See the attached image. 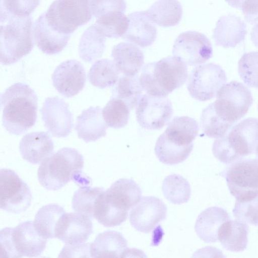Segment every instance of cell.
Returning <instances> with one entry per match:
<instances>
[{"mask_svg":"<svg viewBox=\"0 0 258 258\" xmlns=\"http://www.w3.org/2000/svg\"><path fill=\"white\" fill-rule=\"evenodd\" d=\"M2 121L10 134L19 135L35 123L37 116L38 98L28 85L16 83L1 95Z\"/></svg>","mask_w":258,"mask_h":258,"instance_id":"1","label":"cell"},{"mask_svg":"<svg viewBox=\"0 0 258 258\" xmlns=\"http://www.w3.org/2000/svg\"><path fill=\"white\" fill-rule=\"evenodd\" d=\"M84 166L82 155L76 149L64 147L45 159L37 171L40 184L48 190L60 189L71 180L85 183L81 176Z\"/></svg>","mask_w":258,"mask_h":258,"instance_id":"2","label":"cell"},{"mask_svg":"<svg viewBox=\"0 0 258 258\" xmlns=\"http://www.w3.org/2000/svg\"><path fill=\"white\" fill-rule=\"evenodd\" d=\"M187 77L186 64L179 58L173 56L146 64L142 68L140 80L147 94L165 97L180 87Z\"/></svg>","mask_w":258,"mask_h":258,"instance_id":"3","label":"cell"},{"mask_svg":"<svg viewBox=\"0 0 258 258\" xmlns=\"http://www.w3.org/2000/svg\"><path fill=\"white\" fill-rule=\"evenodd\" d=\"M1 62L9 65L29 54L33 48L32 19L1 15Z\"/></svg>","mask_w":258,"mask_h":258,"instance_id":"4","label":"cell"},{"mask_svg":"<svg viewBox=\"0 0 258 258\" xmlns=\"http://www.w3.org/2000/svg\"><path fill=\"white\" fill-rule=\"evenodd\" d=\"M0 241L1 256L4 257L38 256L44 250L47 242L31 221L1 230Z\"/></svg>","mask_w":258,"mask_h":258,"instance_id":"5","label":"cell"},{"mask_svg":"<svg viewBox=\"0 0 258 258\" xmlns=\"http://www.w3.org/2000/svg\"><path fill=\"white\" fill-rule=\"evenodd\" d=\"M45 13L52 29L62 34L71 35L91 19L90 0H55Z\"/></svg>","mask_w":258,"mask_h":258,"instance_id":"6","label":"cell"},{"mask_svg":"<svg viewBox=\"0 0 258 258\" xmlns=\"http://www.w3.org/2000/svg\"><path fill=\"white\" fill-rule=\"evenodd\" d=\"M216 98L213 103L216 113L232 124L247 113L253 103L249 89L236 81L224 85L217 92Z\"/></svg>","mask_w":258,"mask_h":258,"instance_id":"7","label":"cell"},{"mask_svg":"<svg viewBox=\"0 0 258 258\" xmlns=\"http://www.w3.org/2000/svg\"><path fill=\"white\" fill-rule=\"evenodd\" d=\"M225 174L230 194L236 200L258 195V159H241L232 164Z\"/></svg>","mask_w":258,"mask_h":258,"instance_id":"8","label":"cell"},{"mask_svg":"<svg viewBox=\"0 0 258 258\" xmlns=\"http://www.w3.org/2000/svg\"><path fill=\"white\" fill-rule=\"evenodd\" d=\"M226 81L223 69L218 64L209 63L198 66L192 70L187 88L191 97L205 101L215 97Z\"/></svg>","mask_w":258,"mask_h":258,"instance_id":"9","label":"cell"},{"mask_svg":"<svg viewBox=\"0 0 258 258\" xmlns=\"http://www.w3.org/2000/svg\"><path fill=\"white\" fill-rule=\"evenodd\" d=\"M32 195L28 185L13 170L0 171V207L8 212L19 214L30 206Z\"/></svg>","mask_w":258,"mask_h":258,"instance_id":"10","label":"cell"},{"mask_svg":"<svg viewBox=\"0 0 258 258\" xmlns=\"http://www.w3.org/2000/svg\"><path fill=\"white\" fill-rule=\"evenodd\" d=\"M172 53L186 64L206 62L213 55L211 42L203 33L188 31L180 34L174 41Z\"/></svg>","mask_w":258,"mask_h":258,"instance_id":"11","label":"cell"},{"mask_svg":"<svg viewBox=\"0 0 258 258\" xmlns=\"http://www.w3.org/2000/svg\"><path fill=\"white\" fill-rule=\"evenodd\" d=\"M171 102L167 97L142 95L136 109L137 120L143 128L160 130L167 124L173 115Z\"/></svg>","mask_w":258,"mask_h":258,"instance_id":"12","label":"cell"},{"mask_svg":"<svg viewBox=\"0 0 258 258\" xmlns=\"http://www.w3.org/2000/svg\"><path fill=\"white\" fill-rule=\"evenodd\" d=\"M236 160L253 153L258 145V119H245L223 136Z\"/></svg>","mask_w":258,"mask_h":258,"instance_id":"13","label":"cell"},{"mask_svg":"<svg viewBox=\"0 0 258 258\" xmlns=\"http://www.w3.org/2000/svg\"><path fill=\"white\" fill-rule=\"evenodd\" d=\"M42 119L48 132L53 137L65 138L73 126V116L68 104L57 97L46 98L41 109Z\"/></svg>","mask_w":258,"mask_h":258,"instance_id":"14","label":"cell"},{"mask_svg":"<svg viewBox=\"0 0 258 258\" xmlns=\"http://www.w3.org/2000/svg\"><path fill=\"white\" fill-rule=\"evenodd\" d=\"M167 207L159 199L143 197L130 213V222L137 230L148 233L166 217Z\"/></svg>","mask_w":258,"mask_h":258,"instance_id":"15","label":"cell"},{"mask_svg":"<svg viewBox=\"0 0 258 258\" xmlns=\"http://www.w3.org/2000/svg\"><path fill=\"white\" fill-rule=\"evenodd\" d=\"M86 77L83 65L76 60H68L59 64L52 75L53 85L62 96L72 97L84 88Z\"/></svg>","mask_w":258,"mask_h":258,"instance_id":"16","label":"cell"},{"mask_svg":"<svg viewBox=\"0 0 258 258\" xmlns=\"http://www.w3.org/2000/svg\"><path fill=\"white\" fill-rule=\"evenodd\" d=\"M93 232L91 218L83 214L64 213L59 219L55 237L66 244L85 243Z\"/></svg>","mask_w":258,"mask_h":258,"instance_id":"17","label":"cell"},{"mask_svg":"<svg viewBox=\"0 0 258 258\" xmlns=\"http://www.w3.org/2000/svg\"><path fill=\"white\" fill-rule=\"evenodd\" d=\"M32 35L39 49L50 55L61 51L71 37V35L62 34L52 29L46 21L45 12L35 21Z\"/></svg>","mask_w":258,"mask_h":258,"instance_id":"18","label":"cell"},{"mask_svg":"<svg viewBox=\"0 0 258 258\" xmlns=\"http://www.w3.org/2000/svg\"><path fill=\"white\" fill-rule=\"evenodd\" d=\"M246 33V25L239 17L227 15L218 20L213 37L216 45L234 47L244 40Z\"/></svg>","mask_w":258,"mask_h":258,"instance_id":"19","label":"cell"},{"mask_svg":"<svg viewBox=\"0 0 258 258\" xmlns=\"http://www.w3.org/2000/svg\"><path fill=\"white\" fill-rule=\"evenodd\" d=\"M53 143L49 135L43 132H35L25 135L19 144L23 158L34 164L42 162L53 152Z\"/></svg>","mask_w":258,"mask_h":258,"instance_id":"20","label":"cell"},{"mask_svg":"<svg viewBox=\"0 0 258 258\" xmlns=\"http://www.w3.org/2000/svg\"><path fill=\"white\" fill-rule=\"evenodd\" d=\"M129 25L122 38L141 47L151 45L157 37V29L145 11L128 14Z\"/></svg>","mask_w":258,"mask_h":258,"instance_id":"21","label":"cell"},{"mask_svg":"<svg viewBox=\"0 0 258 258\" xmlns=\"http://www.w3.org/2000/svg\"><path fill=\"white\" fill-rule=\"evenodd\" d=\"M230 220L226 210L219 207H211L203 211L198 217L195 230L200 238L207 243L216 242L221 225Z\"/></svg>","mask_w":258,"mask_h":258,"instance_id":"22","label":"cell"},{"mask_svg":"<svg viewBox=\"0 0 258 258\" xmlns=\"http://www.w3.org/2000/svg\"><path fill=\"white\" fill-rule=\"evenodd\" d=\"M107 127L101 108L91 106L77 117L75 129L78 137L88 143L104 137Z\"/></svg>","mask_w":258,"mask_h":258,"instance_id":"23","label":"cell"},{"mask_svg":"<svg viewBox=\"0 0 258 258\" xmlns=\"http://www.w3.org/2000/svg\"><path fill=\"white\" fill-rule=\"evenodd\" d=\"M127 241L119 232L108 230L99 234L90 244L92 257H125L128 250Z\"/></svg>","mask_w":258,"mask_h":258,"instance_id":"24","label":"cell"},{"mask_svg":"<svg viewBox=\"0 0 258 258\" xmlns=\"http://www.w3.org/2000/svg\"><path fill=\"white\" fill-rule=\"evenodd\" d=\"M111 203L117 208L128 211L141 200L142 190L131 179L121 178L105 190Z\"/></svg>","mask_w":258,"mask_h":258,"instance_id":"25","label":"cell"},{"mask_svg":"<svg viewBox=\"0 0 258 258\" xmlns=\"http://www.w3.org/2000/svg\"><path fill=\"white\" fill-rule=\"evenodd\" d=\"M111 56L120 73L126 76L137 75L144 63L142 51L131 43L121 42L114 46Z\"/></svg>","mask_w":258,"mask_h":258,"instance_id":"26","label":"cell"},{"mask_svg":"<svg viewBox=\"0 0 258 258\" xmlns=\"http://www.w3.org/2000/svg\"><path fill=\"white\" fill-rule=\"evenodd\" d=\"M249 227L238 220H229L221 225L218 232V240L223 248L232 252L244 250L248 243Z\"/></svg>","mask_w":258,"mask_h":258,"instance_id":"27","label":"cell"},{"mask_svg":"<svg viewBox=\"0 0 258 258\" xmlns=\"http://www.w3.org/2000/svg\"><path fill=\"white\" fill-rule=\"evenodd\" d=\"M145 12L154 23L164 27L177 25L183 13L178 0H158Z\"/></svg>","mask_w":258,"mask_h":258,"instance_id":"28","label":"cell"},{"mask_svg":"<svg viewBox=\"0 0 258 258\" xmlns=\"http://www.w3.org/2000/svg\"><path fill=\"white\" fill-rule=\"evenodd\" d=\"M199 131V124L194 118L183 116L174 117L163 133L174 143L187 146L193 144Z\"/></svg>","mask_w":258,"mask_h":258,"instance_id":"29","label":"cell"},{"mask_svg":"<svg viewBox=\"0 0 258 258\" xmlns=\"http://www.w3.org/2000/svg\"><path fill=\"white\" fill-rule=\"evenodd\" d=\"M64 213V209L56 204H50L42 207L37 211L33 222L36 230L46 239L55 237L56 224Z\"/></svg>","mask_w":258,"mask_h":258,"instance_id":"30","label":"cell"},{"mask_svg":"<svg viewBox=\"0 0 258 258\" xmlns=\"http://www.w3.org/2000/svg\"><path fill=\"white\" fill-rule=\"evenodd\" d=\"M193 147L194 144L187 146H179L167 139L163 133L157 139L154 150L160 162L175 165L187 159Z\"/></svg>","mask_w":258,"mask_h":258,"instance_id":"31","label":"cell"},{"mask_svg":"<svg viewBox=\"0 0 258 258\" xmlns=\"http://www.w3.org/2000/svg\"><path fill=\"white\" fill-rule=\"evenodd\" d=\"M106 37L96 28L94 24L83 33L79 45L81 59L91 62L101 56L105 48Z\"/></svg>","mask_w":258,"mask_h":258,"instance_id":"32","label":"cell"},{"mask_svg":"<svg viewBox=\"0 0 258 258\" xmlns=\"http://www.w3.org/2000/svg\"><path fill=\"white\" fill-rule=\"evenodd\" d=\"M119 73L114 61L108 59H101L95 61L92 66L88 78L92 85L104 89L116 83Z\"/></svg>","mask_w":258,"mask_h":258,"instance_id":"33","label":"cell"},{"mask_svg":"<svg viewBox=\"0 0 258 258\" xmlns=\"http://www.w3.org/2000/svg\"><path fill=\"white\" fill-rule=\"evenodd\" d=\"M113 90V97L122 100L130 110L136 107L142 96L144 91L140 80V77L122 76L115 84Z\"/></svg>","mask_w":258,"mask_h":258,"instance_id":"34","label":"cell"},{"mask_svg":"<svg viewBox=\"0 0 258 258\" xmlns=\"http://www.w3.org/2000/svg\"><path fill=\"white\" fill-rule=\"evenodd\" d=\"M162 191L170 202L180 205L187 202L190 197V186L182 176L172 174L166 177L162 183Z\"/></svg>","mask_w":258,"mask_h":258,"instance_id":"35","label":"cell"},{"mask_svg":"<svg viewBox=\"0 0 258 258\" xmlns=\"http://www.w3.org/2000/svg\"><path fill=\"white\" fill-rule=\"evenodd\" d=\"M94 25L106 38H117L126 32L129 19L123 12H115L97 18Z\"/></svg>","mask_w":258,"mask_h":258,"instance_id":"36","label":"cell"},{"mask_svg":"<svg viewBox=\"0 0 258 258\" xmlns=\"http://www.w3.org/2000/svg\"><path fill=\"white\" fill-rule=\"evenodd\" d=\"M233 124L225 121L215 112L213 103L205 108L201 117V127L208 137L218 139L224 136Z\"/></svg>","mask_w":258,"mask_h":258,"instance_id":"37","label":"cell"},{"mask_svg":"<svg viewBox=\"0 0 258 258\" xmlns=\"http://www.w3.org/2000/svg\"><path fill=\"white\" fill-rule=\"evenodd\" d=\"M104 190L102 187L81 186L73 195L72 207L74 211L93 218L96 201Z\"/></svg>","mask_w":258,"mask_h":258,"instance_id":"38","label":"cell"},{"mask_svg":"<svg viewBox=\"0 0 258 258\" xmlns=\"http://www.w3.org/2000/svg\"><path fill=\"white\" fill-rule=\"evenodd\" d=\"M130 108L122 100L112 98L102 110V115L107 126L120 128L125 126L130 118Z\"/></svg>","mask_w":258,"mask_h":258,"instance_id":"39","label":"cell"},{"mask_svg":"<svg viewBox=\"0 0 258 258\" xmlns=\"http://www.w3.org/2000/svg\"><path fill=\"white\" fill-rule=\"evenodd\" d=\"M238 74L248 86L258 89V51L244 53L238 61Z\"/></svg>","mask_w":258,"mask_h":258,"instance_id":"40","label":"cell"},{"mask_svg":"<svg viewBox=\"0 0 258 258\" xmlns=\"http://www.w3.org/2000/svg\"><path fill=\"white\" fill-rule=\"evenodd\" d=\"M232 212L237 220L258 226V195L249 199L236 200Z\"/></svg>","mask_w":258,"mask_h":258,"instance_id":"41","label":"cell"},{"mask_svg":"<svg viewBox=\"0 0 258 258\" xmlns=\"http://www.w3.org/2000/svg\"><path fill=\"white\" fill-rule=\"evenodd\" d=\"M40 0H1V15L26 17L35 10Z\"/></svg>","mask_w":258,"mask_h":258,"instance_id":"42","label":"cell"},{"mask_svg":"<svg viewBox=\"0 0 258 258\" xmlns=\"http://www.w3.org/2000/svg\"><path fill=\"white\" fill-rule=\"evenodd\" d=\"M93 16L97 18L115 12H124L126 4L124 0H90Z\"/></svg>","mask_w":258,"mask_h":258,"instance_id":"43","label":"cell"},{"mask_svg":"<svg viewBox=\"0 0 258 258\" xmlns=\"http://www.w3.org/2000/svg\"><path fill=\"white\" fill-rule=\"evenodd\" d=\"M91 257L90 244L80 243L66 244L61 251L59 257Z\"/></svg>","mask_w":258,"mask_h":258,"instance_id":"44","label":"cell"},{"mask_svg":"<svg viewBox=\"0 0 258 258\" xmlns=\"http://www.w3.org/2000/svg\"><path fill=\"white\" fill-rule=\"evenodd\" d=\"M250 37L254 45L258 48V22L252 27Z\"/></svg>","mask_w":258,"mask_h":258,"instance_id":"45","label":"cell"},{"mask_svg":"<svg viewBox=\"0 0 258 258\" xmlns=\"http://www.w3.org/2000/svg\"><path fill=\"white\" fill-rule=\"evenodd\" d=\"M228 4L233 8L241 9L243 3L246 0H225Z\"/></svg>","mask_w":258,"mask_h":258,"instance_id":"46","label":"cell"},{"mask_svg":"<svg viewBox=\"0 0 258 258\" xmlns=\"http://www.w3.org/2000/svg\"><path fill=\"white\" fill-rule=\"evenodd\" d=\"M255 154H256V158L258 159V145L256 147V149H255Z\"/></svg>","mask_w":258,"mask_h":258,"instance_id":"47","label":"cell"}]
</instances>
